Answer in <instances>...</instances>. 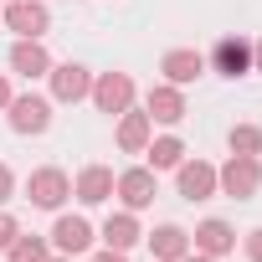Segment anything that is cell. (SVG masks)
I'll list each match as a JSON object with an SVG mask.
<instances>
[{
    "mask_svg": "<svg viewBox=\"0 0 262 262\" xmlns=\"http://www.w3.org/2000/svg\"><path fill=\"white\" fill-rule=\"evenodd\" d=\"M6 252H11V262H47V236H21L16 231V242Z\"/></svg>",
    "mask_w": 262,
    "mask_h": 262,
    "instance_id": "obj_20",
    "label": "cell"
},
{
    "mask_svg": "<svg viewBox=\"0 0 262 262\" xmlns=\"http://www.w3.org/2000/svg\"><path fill=\"white\" fill-rule=\"evenodd\" d=\"M6 118H11L16 134H47L52 128V103L36 98V93H21V98L6 103Z\"/></svg>",
    "mask_w": 262,
    "mask_h": 262,
    "instance_id": "obj_5",
    "label": "cell"
},
{
    "mask_svg": "<svg viewBox=\"0 0 262 262\" xmlns=\"http://www.w3.org/2000/svg\"><path fill=\"white\" fill-rule=\"evenodd\" d=\"M190 242H195V252H206V257H226V252L236 247V231H231L221 216H211V221H201V226H195V236H190Z\"/></svg>",
    "mask_w": 262,
    "mask_h": 262,
    "instance_id": "obj_16",
    "label": "cell"
},
{
    "mask_svg": "<svg viewBox=\"0 0 262 262\" xmlns=\"http://www.w3.org/2000/svg\"><path fill=\"white\" fill-rule=\"evenodd\" d=\"M160 72H165V82H175V88H190V82L206 72V57H201V52H190V47H175V52H165Z\"/></svg>",
    "mask_w": 262,
    "mask_h": 262,
    "instance_id": "obj_12",
    "label": "cell"
},
{
    "mask_svg": "<svg viewBox=\"0 0 262 262\" xmlns=\"http://www.w3.org/2000/svg\"><path fill=\"white\" fill-rule=\"evenodd\" d=\"M6 103H11V82H6V77H0V108H6Z\"/></svg>",
    "mask_w": 262,
    "mask_h": 262,
    "instance_id": "obj_28",
    "label": "cell"
},
{
    "mask_svg": "<svg viewBox=\"0 0 262 262\" xmlns=\"http://www.w3.org/2000/svg\"><path fill=\"white\" fill-rule=\"evenodd\" d=\"M11 72H21L26 82L47 77V72H52V57H47V47H41V41H31V36H21V41L11 47Z\"/></svg>",
    "mask_w": 262,
    "mask_h": 262,
    "instance_id": "obj_11",
    "label": "cell"
},
{
    "mask_svg": "<svg viewBox=\"0 0 262 262\" xmlns=\"http://www.w3.org/2000/svg\"><path fill=\"white\" fill-rule=\"evenodd\" d=\"M0 16H6V26H11L16 36H31V41H41V36L52 31V11H47V0H11Z\"/></svg>",
    "mask_w": 262,
    "mask_h": 262,
    "instance_id": "obj_3",
    "label": "cell"
},
{
    "mask_svg": "<svg viewBox=\"0 0 262 262\" xmlns=\"http://www.w3.org/2000/svg\"><path fill=\"white\" fill-rule=\"evenodd\" d=\"M47 262H72V257H62V252H57V257H47Z\"/></svg>",
    "mask_w": 262,
    "mask_h": 262,
    "instance_id": "obj_29",
    "label": "cell"
},
{
    "mask_svg": "<svg viewBox=\"0 0 262 262\" xmlns=\"http://www.w3.org/2000/svg\"><path fill=\"white\" fill-rule=\"evenodd\" d=\"M226 144H231V155H257V149H262V128H257V123H236Z\"/></svg>",
    "mask_w": 262,
    "mask_h": 262,
    "instance_id": "obj_21",
    "label": "cell"
},
{
    "mask_svg": "<svg viewBox=\"0 0 262 262\" xmlns=\"http://www.w3.org/2000/svg\"><path fill=\"white\" fill-rule=\"evenodd\" d=\"M216 190L231 195V201H252V195L262 190V165H257V155H231V160L216 170Z\"/></svg>",
    "mask_w": 262,
    "mask_h": 262,
    "instance_id": "obj_1",
    "label": "cell"
},
{
    "mask_svg": "<svg viewBox=\"0 0 262 262\" xmlns=\"http://www.w3.org/2000/svg\"><path fill=\"white\" fill-rule=\"evenodd\" d=\"M211 67H216L221 77H247V72H252V41H242V36H221L216 52H211Z\"/></svg>",
    "mask_w": 262,
    "mask_h": 262,
    "instance_id": "obj_9",
    "label": "cell"
},
{
    "mask_svg": "<svg viewBox=\"0 0 262 262\" xmlns=\"http://www.w3.org/2000/svg\"><path fill=\"white\" fill-rule=\"evenodd\" d=\"M67 195H72V180H67L57 165L31 170V180H26V201H31V206H41V211H62Z\"/></svg>",
    "mask_w": 262,
    "mask_h": 262,
    "instance_id": "obj_2",
    "label": "cell"
},
{
    "mask_svg": "<svg viewBox=\"0 0 262 262\" xmlns=\"http://www.w3.org/2000/svg\"><path fill=\"white\" fill-rule=\"evenodd\" d=\"M52 247H57L62 257H77V252L93 247V226H88L82 216H57V226H52Z\"/></svg>",
    "mask_w": 262,
    "mask_h": 262,
    "instance_id": "obj_14",
    "label": "cell"
},
{
    "mask_svg": "<svg viewBox=\"0 0 262 262\" xmlns=\"http://www.w3.org/2000/svg\"><path fill=\"white\" fill-rule=\"evenodd\" d=\"M93 103H98V113H123V108H134V77L128 72H103V77H93V93H88Z\"/></svg>",
    "mask_w": 262,
    "mask_h": 262,
    "instance_id": "obj_4",
    "label": "cell"
},
{
    "mask_svg": "<svg viewBox=\"0 0 262 262\" xmlns=\"http://www.w3.org/2000/svg\"><path fill=\"white\" fill-rule=\"evenodd\" d=\"M16 231H21V226H16V216H6V211H0V252L16 242Z\"/></svg>",
    "mask_w": 262,
    "mask_h": 262,
    "instance_id": "obj_22",
    "label": "cell"
},
{
    "mask_svg": "<svg viewBox=\"0 0 262 262\" xmlns=\"http://www.w3.org/2000/svg\"><path fill=\"white\" fill-rule=\"evenodd\" d=\"M175 185H180L185 201H211V195H216V165H206V160H180V165H175Z\"/></svg>",
    "mask_w": 262,
    "mask_h": 262,
    "instance_id": "obj_7",
    "label": "cell"
},
{
    "mask_svg": "<svg viewBox=\"0 0 262 262\" xmlns=\"http://www.w3.org/2000/svg\"><path fill=\"white\" fill-rule=\"evenodd\" d=\"M247 257H252V262H262V226H257V231H247Z\"/></svg>",
    "mask_w": 262,
    "mask_h": 262,
    "instance_id": "obj_24",
    "label": "cell"
},
{
    "mask_svg": "<svg viewBox=\"0 0 262 262\" xmlns=\"http://www.w3.org/2000/svg\"><path fill=\"white\" fill-rule=\"evenodd\" d=\"M155 139V118L139 108H123L118 113V149L123 155H144V144Z\"/></svg>",
    "mask_w": 262,
    "mask_h": 262,
    "instance_id": "obj_10",
    "label": "cell"
},
{
    "mask_svg": "<svg viewBox=\"0 0 262 262\" xmlns=\"http://www.w3.org/2000/svg\"><path fill=\"white\" fill-rule=\"evenodd\" d=\"M113 190H118L123 211H144V206H155V195H160L155 170H123V175L113 180Z\"/></svg>",
    "mask_w": 262,
    "mask_h": 262,
    "instance_id": "obj_8",
    "label": "cell"
},
{
    "mask_svg": "<svg viewBox=\"0 0 262 262\" xmlns=\"http://www.w3.org/2000/svg\"><path fill=\"white\" fill-rule=\"evenodd\" d=\"M0 11H6V6H0Z\"/></svg>",
    "mask_w": 262,
    "mask_h": 262,
    "instance_id": "obj_30",
    "label": "cell"
},
{
    "mask_svg": "<svg viewBox=\"0 0 262 262\" xmlns=\"http://www.w3.org/2000/svg\"><path fill=\"white\" fill-rule=\"evenodd\" d=\"M144 113H149L155 123H180V118H185V93H180L175 82H160V88H149Z\"/></svg>",
    "mask_w": 262,
    "mask_h": 262,
    "instance_id": "obj_13",
    "label": "cell"
},
{
    "mask_svg": "<svg viewBox=\"0 0 262 262\" xmlns=\"http://www.w3.org/2000/svg\"><path fill=\"white\" fill-rule=\"evenodd\" d=\"M72 195H77L82 206H103V201L113 195V170H108V165H88V170L77 175Z\"/></svg>",
    "mask_w": 262,
    "mask_h": 262,
    "instance_id": "obj_15",
    "label": "cell"
},
{
    "mask_svg": "<svg viewBox=\"0 0 262 262\" xmlns=\"http://www.w3.org/2000/svg\"><path fill=\"white\" fill-rule=\"evenodd\" d=\"M252 72H262V41H252Z\"/></svg>",
    "mask_w": 262,
    "mask_h": 262,
    "instance_id": "obj_26",
    "label": "cell"
},
{
    "mask_svg": "<svg viewBox=\"0 0 262 262\" xmlns=\"http://www.w3.org/2000/svg\"><path fill=\"white\" fill-rule=\"evenodd\" d=\"M47 77H52V98H57V103H82V98L93 93V72H88L82 62H57Z\"/></svg>",
    "mask_w": 262,
    "mask_h": 262,
    "instance_id": "obj_6",
    "label": "cell"
},
{
    "mask_svg": "<svg viewBox=\"0 0 262 262\" xmlns=\"http://www.w3.org/2000/svg\"><path fill=\"white\" fill-rule=\"evenodd\" d=\"M180 262H221V257H206V252H185Z\"/></svg>",
    "mask_w": 262,
    "mask_h": 262,
    "instance_id": "obj_27",
    "label": "cell"
},
{
    "mask_svg": "<svg viewBox=\"0 0 262 262\" xmlns=\"http://www.w3.org/2000/svg\"><path fill=\"white\" fill-rule=\"evenodd\" d=\"M93 262H128V252H113V247H108V252H98Z\"/></svg>",
    "mask_w": 262,
    "mask_h": 262,
    "instance_id": "obj_25",
    "label": "cell"
},
{
    "mask_svg": "<svg viewBox=\"0 0 262 262\" xmlns=\"http://www.w3.org/2000/svg\"><path fill=\"white\" fill-rule=\"evenodd\" d=\"M149 252H155V262H180V257L190 252V231H180V226H155V231H149Z\"/></svg>",
    "mask_w": 262,
    "mask_h": 262,
    "instance_id": "obj_17",
    "label": "cell"
},
{
    "mask_svg": "<svg viewBox=\"0 0 262 262\" xmlns=\"http://www.w3.org/2000/svg\"><path fill=\"white\" fill-rule=\"evenodd\" d=\"M11 190H16V175H11V165H0V206L11 201Z\"/></svg>",
    "mask_w": 262,
    "mask_h": 262,
    "instance_id": "obj_23",
    "label": "cell"
},
{
    "mask_svg": "<svg viewBox=\"0 0 262 262\" xmlns=\"http://www.w3.org/2000/svg\"><path fill=\"white\" fill-rule=\"evenodd\" d=\"M139 221H134V211H118V216H108L103 221V247H113V252H128V247H139Z\"/></svg>",
    "mask_w": 262,
    "mask_h": 262,
    "instance_id": "obj_18",
    "label": "cell"
},
{
    "mask_svg": "<svg viewBox=\"0 0 262 262\" xmlns=\"http://www.w3.org/2000/svg\"><path fill=\"white\" fill-rule=\"evenodd\" d=\"M144 155H149V170H175V165L185 160V144H180L175 134H165V139H149Z\"/></svg>",
    "mask_w": 262,
    "mask_h": 262,
    "instance_id": "obj_19",
    "label": "cell"
}]
</instances>
